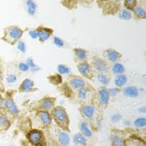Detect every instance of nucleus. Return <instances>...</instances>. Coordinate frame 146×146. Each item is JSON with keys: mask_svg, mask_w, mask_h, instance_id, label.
Returning a JSON list of instances; mask_svg holds the SVG:
<instances>
[{"mask_svg": "<svg viewBox=\"0 0 146 146\" xmlns=\"http://www.w3.org/2000/svg\"><path fill=\"white\" fill-rule=\"evenodd\" d=\"M3 80H4V73L2 69L0 67V90L2 89L3 87Z\"/></svg>", "mask_w": 146, "mask_h": 146, "instance_id": "42", "label": "nucleus"}, {"mask_svg": "<svg viewBox=\"0 0 146 146\" xmlns=\"http://www.w3.org/2000/svg\"><path fill=\"white\" fill-rule=\"evenodd\" d=\"M79 129H80V133L86 138H89L92 137L93 133H92V131H91L89 127V123L87 121H81L80 123Z\"/></svg>", "mask_w": 146, "mask_h": 146, "instance_id": "18", "label": "nucleus"}, {"mask_svg": "<svg viewBox=\"0 0 146 146\" xmlns=\"http://www.w3.org/2000/svg\"><path fill=\"white\" fill-rule=\"evenodd\" d=\"M137 0H124V5L126 7V9L129 10H133L137 6Z\"/></svg>", "mask_w": 146, "mask_h": 146, "instance_id": "33", "label": "nucleus"}, {"mask_svg": "<svg viewBox=\"0 0 146 146\" xmlns=\"http://www.w3.org/2000/svg\"><path fill=\"white\" fill-rule=\"evenodd\" d=\"M124 124H125V126H129V125H130V121H124Z\"/></svg>", "mask_w": 146, "mask_h": 146, "instance_id": "45", "label": "nucleus"}, {"mask_svg": "<svg viewBox=\"0 0 146 146\" xmlns=\"http://www.w3.org/2000/svg\"><path fill=\"white\" fill-rule=\"evenodd\" d=\"M51 78L52 79H50V80L51 82V83H53V84L58 85L62 83V77L60 76L59 74L53 75V76H51Z\"/></svg>", "mask_w": 146, "mask_h": 146, "instance_id": "37", "label": "nucleus"}, {"mask_svg": "<svg viewBox=\"0 0 146 146\" xmlns=\"http://www.w3.org/2000/svg\"><path fill=\"white\" fill-rule=\"evenodd\" d=\"M29 142L34 146H45V138L41 130L32 129L27 134Z\"/></svg>", "mask_w": 146, "mask_h": 146, "instance_id": "3", "label": "nucleus"}, {"mask_svg": "<svg viewBox=\"0 0 146 146\" xmlns=\"http://www.w3.org/2000/svg\"><path fill=\"white\" fill-rule=\"evenodd\" d=\"M110 96L109 94L108 88L106 86H101L98 89V101L100 106L106 108L109 105Z\"/></svg>", "mask_w": 146, "mask_h": 146, "instance_id": "7", "label": "nucleus"}, {"mask_svg": "<svg viewBox=\"0 0 146 146\" xmlns=\"http://www.w3.org/2000/svg\"><path fill=\"white\" fill-rule=\"evenodd\" d=\"M18 70H20L21 72H28L29 70L28 64H27V63H23V62L18 64Z\"/></svg>", "mask_w": 146, "mask_h": 146, "instance_id": "38", "label": "nucleus"}, {"mask_svg": "<svg viewBox=\"0 0 146 146\" xmlns=\"http://www.w3.org/2000/svg\"><path fill=\"white\" fill-rule=\"evenodd\" d=\"M73 142L77 145L85 146L87 145V138L81 133H77L73 136Z\"/></svg>", "mask_w": 146, "mask_h": 146, "instance_id": "22", "label": "nucleus"}, {"mask_svg": "<svg viewBox=\"0 0 146 146\" xmlns=\"http://www.w3.org/2000/svg\"><path fill=\"white\" fill-rule=\"evenodd\" d=\"M5 80H6V82L8 84H14V83H15L18 81V77L15 74L11 73V74H9V75H7Z\"/></svg>", "mask_w": 146, "mask_h": 146, "instance_id": "34", "label": "nucleus"}, {"mask_svg": "<svg viewBox=\"0 0 146 146\" xmlns=\"http://www.w3.org/2000/svg\"><path fill=\"white\" fill-rule=\"evenodd\" d=\"M73 52H74L75 57L78 61H79V62H86L88 53L85 49L81 48H74Z\"/></svg>", "mask_w": 146, "mask_h": 146, "instance_id": "19", "label": "nucleus"}, {"mask_svg": "<svg viewBox=\"0 0 146 146\" xmlns=\"http://www.w3.org/2000/svg\"><path fill=\"white\" fill-rule=\"evenodd\" d=\"M37 35H38V40L41 42H45L47 40L50 38V36L53 35V31L50 28L47 27H39L36 29Z\"/></svg>", "mask_w": 146, "mask_h": 146, "instance_id": "11", "label": "nucleus"}, {"mask_svg": "<svg viewBox=\"0 0 146 146\" xmlns=\"http://www.w3.org/2000/svg\"><path fill=\"white\" fill-rule=\"evenodd\" d=\"M88 95V89L87 88V86L83 87L78 90V96L81 101H84L87 99Z\"/></svg>", "mask_w": 146, "mask_h": 146, "instance_id": "30", "label": "nucleus"}, {"mask_svg": "<svg viewBox=\"0 0 146 146\" xmlns=\"http://www.w3.org/2000/svg\"><path fill=\"white\" fill-rule=\"evenodd\" d=\"M110 139L112 146H124V140L119 135H112Z\"/></svg>", "mask_w": 146, "mask_h": 146, "instance_id": "28", "label": "nucleus"}, {"mask_svg": "<svg viewBox=\"0 0 146 146\" xmlns=\"http://www.w3.org/2000/svg\"><path fill=\"white\" fill-rule=\"evenodd\" d=\"M124 146H145V143L138 137H130L124 141Z\"/></svg>", "mask_w": 146, "mask_h": 146, "instance_id": "17", "label": "nucleus"}, {"mask_svg": "<svg viewBox=\"0 0 146 146\" xmlns=\"http://www.w3.org/2000/svg\"><path fill=\"white\" fill-rule=\"evenodd\" d=\"M133 12H134L135 16L137 17L138 18H140V19H145L146 18V12L144 7H141V6H136L133 9Z\"/></svg>", "mask_w": 146, "mask_h": 146, "instance_id": "27", "label": "nucleus"}, {"mask_svg": "<svg viewBox=\"0 0 146 146\" xmlns=\"http://www.w3.org/2000/svg\"><path fill=\"white\" fill-rule=\"evenodd\" d=\"M4 103H5V100L1 95H0V110L4 109Z\"/></svg>", "mask_w": 146, "mask_h": 146, "instance_id": "43", "label": "nucleus"}, {"mask_svg": "<svg viewBox=\"0 0 146 146\" xmlns=\"http://www.w3.org/2000/svg\"><path fill=\"white\" fill-rule=\"evenodd\" d=\"M57 72L59 75H70L71 73V69L67 65L61 64L57 66Z\"/></svg>", "mask_w": 146, "mask_h": 146, "instance_id": "29", "label": "nucleus"}, {"mask_svg": "<svg viewBox=\"0 0 146 146\" xmlns=\"http://www.w3.org/2000/svg\"><path fill=\"white\" fill-rule=\"evenodd\" d=\"M10 121L4 113L0 111V131L7 130L10 126Z\"/></svg>", "mask_w": 146, "mask_h": 146, "instance_id": "20", "label": "nucleus"}, {"mask_svg": "<svg viewBox=\"0 0 146 146\" xmlns=\"http://www.w3.org/2000/svg\"><path fill=\"white\" fill-rule=\"evenodd\" d=\"M139 1H141V2H145V0H139Z\"/></svg>", "mask_w": 146, "mask_h": 146, "instance_id": "46", "label": "nucleus"}, {"mask_svg": "<svg viewBox=\"0 0 146 146\" xmlns=\"http://www.w3.org/2000/svg\"><path fill=\"white\" fill-rule=\"evenodd\" d=\"M78 70L81 75L88 80H91L94 78V70L91 64L86 62H79L78 64Z\"/></svg>", "mask_w": 146, "mask_h": 146, "instance_id": "6", "label": "nucleus"}, {"mask_svg": "<svg viewBox=\"0 0 146 146\" xmlns=\"http://www.w3.org/2000/svg\"><path fill=\"white\" fill-rule=\"evenodd\" d=\"M23 35V31L20 27L17 26H10L4 29L2 40L10 45H15L21 40Z\"/></svg>", "mask_w": 146, "mask_h": 146, "instance_id": "2", "label": "nucleus"}, {"mask_svg": "<svg viewBox=\"0 0 146 146\" xmlns=\"http://www.w3.org/2000/svg\"><path fill=\"white\" fill-rule=\"evenodd\" d=\"M118 17L120 19L123 21H129L131 20L132 18V12L127 9H123L120 11L118 14Z\"/></svg>", "mask_w": 146, "mask_h": 146, "instance_id": "26", "label": "nucleus"}, {"mask_svg": "<svg viewBox=\"0 0 146 146\" xmlns=\"http://www.w3.org/2000/svg\"><path fill=\"white\" fill-rule=\"evenodd\" d=\"M26 5H27V12L28 14L31 16L35 15L36 11V5L34 0H27L26 1Z\"/></svg>", "mask_w": 146, "mask_h": 146, "instance_id": "24", "label": "nucleus"}, {"mask_svg": "<svg viewBox=\"0 0 146 146\" xmlns=\"http://www.w3.org/2000/svg\"><path fill=\"white\" fill-rule=\"evenodd\" d=\"M53 43L56 46H57L58 48H62V47L64 46V42L63 41L62 39H61L60 37L57 36H54L53 37Z\"/></svg>", "mask_w": 146, "mask_h": 146, "instance_id": "35", "label": "nucleus"}, {"mask_svg": "<svg viewBox=\"0 0 146 146\" xmlns=\"http://www.w3.org/2000/svg\"><path fill=\"white\" fill-rule=\"evenodd\" d=\"M123 94L129 98L135 99L137 98L139 94V90L137 87L132 86H126L123 90Z\"/></svg>", "mask_w": 146, "mask_h": 146, "instance_id": "16", "label": "nucleus"}, {"mask_svg": "<svg viewBox=\"0 0 146 146\" xmlns=\"http://www.w3.org/2000/svg\"><path fill=\"white\" fill-rule=\"evenodd\" d=\"M134 125L138 129H143L146 126V118L145 117H139L134 121Z\"/></svg>", "mask_w": 146, "mask_h": 146, "instance_id": "31", "label": "nucleus"}, {"mask_svg": "<svg viewBox=\"0 0 146 146\" xmlns=\"http://www.w3.org/2000/svg\"><path fill=\"white\" fill-rule=\"evenodd\" d=\"M4 100H5L4 109L6 110L13 116L18 115V113H19V110H18V106L16 105L15 102H14L13 97L10 96H6V97L4 98Z\"/></svg>", "mask_w": 146, "mask_h": 146, "instance_id": "8", "label": "nucleus"}, {"mask_svg": "<svg viewBox=\"0 0 146 146\" xmlns=\"http://www.w3.org/2000/svg\"><path fill=\"white\" fill-rule=\"evenodd\" d=\"M111 71L113 74H114L115 76L121 74H124L125 72V67L123 64H122L120 62H116V63L113 64V66L111 67Z\"/></svg>", "mask_w": 146, "mask_h": 146, "instance_id": "23", "label": "nucleus"}, {"mask_svg": "<svg viewBox=\"0 0 146 146\" xmlns=\"http://www.w3.org/2000/svg\"><path fill=\"white\" fill-rule=\"evenodd\" d=\"M139 111L140 112V113H145V112H146V107L145 106H143V107H141V108H139Z\"/></svg>", "mask_w": 146, "mask_h": 146, "instance_id": "44", "label": "nucleus"}, {"mask_svg": "<svg viewBox=\"0 0 146 146\" xmlns=\"http://www.w3.org/2000/svg\"><path fill=\"white\" fill-rule=\"evenodd\" d=\"M36 116H37L38 120H40L41 123L44 126H48L51 124L52 118L49 112L40 110V111H39L37 113Z\"/></svg>", "mask_w": 146, "mask_h": 146, "instance_id": "13", "label": "nucleus"}, {"mask_svg": "<svg viewBox=\"0 0 146 146\" xmlns=\"http://www.w3.org/2000/svg\"><path fill=\"white\" fill-rule=\"evenodd\" d=\"M121 115L119 113H114L113 115H112L111 117H110V120L113 123H117V122H119L121 120Z\"/></svg>", "mask_w": 146, "mask_h": 146, "instance_id": "40", "label": "nucleus"}, {"mask_svg": "<svg viewBox=\"0 0 146 146\" xmlns=\"http://www.w3.org/2000/svg\"><path fill=\"white\" fill-rule=\"evenodd\" d=\"M119 1H122V0H119Z\"/></svg>", "mask_w": 146, "mask_h": 146, "instance_id": "47", "label": "nucleus"}, {"mask_svg": "<svg viewBox=\"0 0 146 146\" xmlns=\"http://www.w3.org/2000/svg\"><path fill=\"white\" fill-rule=\"evenodd\" d=\"M102 56L107 62L114 64L121 61V58H122V54L115 49L108 48L102 52Z\"/></svg>", "mask_w": 146, "mask_h": 146, "instance_id": "5", "label": "nucleus"}, {"mask_svg": "<svg viewBox=\"0 0 146 146\" xmlns=\"http://www.w3.org/2000/svg\"><path fill=\"white\" fill-rule=\"evenodd\" d=\"M58 142L61 146H68L70 143V137L67 131L61 130L57 133Z\"/></svg>", "mask_w": 146, "mask_h": 146, "instance_id": "15", "label": "nucleus"}, {"mask_svg": "<svg viewBox=\"0 0 146 146\" xmlns=\"http://www.w3.org/2000/svg\"><path fill=\"white\" fill-rule=\"evenodd\" d=\"M91 66L94 71L97 73H107L110 70V64L104 58L94 57L92 59Z\"/></svg>", "mask_w": 146, "mask_h": 146, "instance_id": "4", "label": "nucleus"}, {"mask_svg": "<svg viewBox=\"0 0 146 146\" xmlns=\"http://www.w3.org/2000/svg\"><path fill=\"white\" fill-rule=\"evenodd\" d=\"M29 35L33 40L38 39V35H37V32H36V29L29 30Z\"/></svg>", "mask_w": 146, "mask_h": 146, "instance_id": "41", "label": "nucleus"}, {"mask_svg": "<svg viewBox=\"0 0 146 146\" xmlns=\"http://www.w3.org/2000/svg\"><path fill=\"white\" fill-rule=\"evenodd\" d=\"M128 78L125 74H121L115 76L114 79V85L118 88L123 87L127 83Z\"/></svg>", "mask_w": 146, "mask_h": 146, "instance_id": "21", "label": "nucleus"}, {"mask_svg": "<svg viewBox=\"0 0 146 146\" xmlns=\"http://www.w3.org/2000/svg\"><path fill=\"white\" fill-rule=\"evenodd\" d=\"M108 91H109V94L110 97H115L119 94V88H116V87L109 88Z\"/></svg>", "mask_w": 146, "mask_h": 146, "instance_id": "39", "label": "nucleus"}, {"mask_svg": "<svg viewBox=\"0 0 146 146\" xmlns=\"http://www.w3.org/2000/svg\"><path fill=\"white\" fill-rule=\"evenodd\" d=\"M26 63L28 64L29 68V70L32 72H37L40 70V68H39V66L35 63L34 62V60L32 59V58H27V62Z\"/></svg>", "mask_w": 146, "mask_h": 146, "instance_id": "32", "label": "nucleus"}, {"mask_svg": "<svg viewBox=\"0 0 146 146\" xmlns=\"http://www.w3.org/2000/svg\"><path fill=\"white\" fill-rule=\"evenodd\" d=\"M80 112L83 116L88 119H91L96 113V108L91 105H84L80 108Z\"/></svg>", "mask_w": 146, "mask_h": 146, "instance_id": "14", "label": "nucleus"}, {"mask_svg": "<svg viewBox=\"0 0 146 146\" xmlns=\"http://www.w3.org/2000/svg\"><path fill=\"white\" fill-rule=\"evenodd\" d=\"M35 82L29 78H26L21 83L20 86L18 88V91L23 93H27V92H31L35 90Z\"/></svg>", "mask_w": 146, "mask_h": 146, "instance_id": "12", "label": "nucleus"}, {"mask_svg": "<svg viewBox=\"0 0 146 146\" xmlns=\"http://www.w3.org/2000/svg\"><path fill=\"white\" fill-rule=\"evenodd\" d=\"M68 84L72 89L77 90L86 86V83L83 78L76 75H70L68 79Z\"/></svg>", "mask_w": 146, "mask_h": 146, "instance_id": "9", "label": "nucleus"}, {"mask_svg": "<svg viewBox=\"0 0 146 146\" xmlns=\"http://www.w3.org/2000/svg\"><path fill=\"white\" fill-rule=\"evenodd\" d=\"M17 48H18V50L21 53H25L27 51V46H26L25 42L23 40H19L17 42Z\"/></svg>", "mask_w": 146, "mask_h": 146, "instance_id": "36", "label": "nucleus"}, {"mask_svg": "<svg viewBox=\"0 0 146 146\" xmlns=\"http://www.w3.org/2000/svg\"><path fill=\"white\" fill-rule=\"evenodd\" d=\"M96 78H97L99 83L102 85V86H107L110 84V77L106 73H98L96 75Z\"/></svg>", "mask_w": 146, "mask_h": 146, "instance_id": "25", "label": "nucleus"}, {"mask_svg": "<svg viewBox=\"0 0 146 146\" xmlns=\"http://www.w3.org/2000/svg\"><path fill=\"white\" fill-rule=\"evenodd\" d=\"M56 105V99L53 97H44L40 102V108L42 111H47L50 113L51 110Z\"/></svg>", "mask_w": 146, "mask_h": 146, "instance_id": "10", "label": "nucleus"}, {"mask_svg": "<svg viewBox=\"0 0 146 146\" xmlns=\"http://www.w3.org/2000/svg\"><path fill=\"white\" fill-rule=\"evenodd\" d=\"M52 120L56 122L60 129L66 131H70V118L66 109L62 106H55L50 112Z\"/></svg>", "mask_w": 146, "mask_h": 146, "instance_id": "1", "label": "nucleus"}]
</instances>
